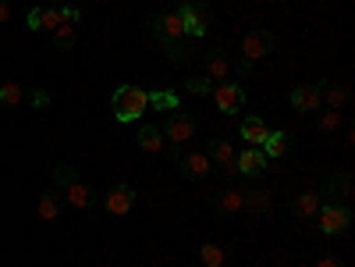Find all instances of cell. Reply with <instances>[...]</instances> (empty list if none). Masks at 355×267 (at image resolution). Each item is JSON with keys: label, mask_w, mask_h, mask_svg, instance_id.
I'll list each match as a JSON object with an SVG mask.
<instances>
[{"label": "cell", "mask_w": 355, "mask_h": 267, "mask_svg": "<svg viewBox=\"0 0 355 267\" xmlns=\"http://www.w3.org/2000/svg\"><path fill=\"white\" fill-rule=\"evenodd\" d=\"M146 107H150V93L142 86H121L114 93V118L117 121H135Z\"/></svg>", "instance_id": "1"}, {"label": "cell", "mask_w": 355, "mask_h": 267, "mask_svg": "<svg viewBox=\"0 0 355 267\" xmlns=\"http://www.w3.org/2000/svg\"><path fill=\"white\" fill-rule=\"evenodd\" d=\"M178 18L185 25V36H206L210 32V8L203 4V0H185V4L178 8Z\"/></svg>", "instance_id": "2"}, {"label": "cell", "mask_w": 355, "mask_h": 267, "mask_svg": "<svg viewBox=\"0 0 355 267\" xmlns=\"http://www.w3.org/2000/svg\"><path fill=\"white\" fill-rule=\"evenodd\" d=\"M153 36L160 39V43H181L185 39V25H181V18H178V11H163V14H157L153 18Z\"/></svg>", "instance_id": "3"}, {"label": "cell", "mask_w": 355, "mask_h": 267, "mask_svg": "<svg viewBox=\"0 0 355 267\" xmlns=\"http://www.w3.org/2000/svg\"><path fill=\"white\" fill-rule=\"evenodd\" d=\"M210 96H214V104H217L224 114H238L242 104H245V89L238 86V82H220V86L210 89Z\"/></svg>", "instance_id": "4"}, {"label": "cell", "mask_w": 355, "mask_h": 267, "mask_svg": "<svg viewBox=\"0 0 355 267\" xmlns=\"http://www.w3.org/2000/svg\"><path fill=\"white\" fill-rule=\"evenodd\" d=\"M317 214H320V232L323 235H341V232H348V224H352V211L345 207V203H341V207H334V203H330V207H320Z\"/></svg>", "instance_id": "5"}, {"label": "cell", "mask_w": 355, "mask_h": 267, "mask_svg": "<svg viewBox=\"0 0 355 267\" xmlns=\"http://www.w3.org/2000/svg\"><path fill=\"white\" fill-rule=\"evenodd\" d=\"M274 32L270 29H253L245 39H242V54H245V61H260V57H266L270 50H274Z\"/></svg>", "instance_id": "6"}, {"label": "cell", "mask_w": 355, "mask_h": 267, "mask_svg": "<svg viewBox=\"0 0 355 267\" xmlns=\"http://www.w3.org/2000/svg\"><path fill=\"white\" fill-rule=\"evenodd\" d=\"M163 136L171 139V147H181V142H189V139L196 136V121H192L189 114H178V111H171V118H167V129H163Z\"/></svg>", "instance_id": "7"}, {"label": "cell", "mask_w": 355, "mask_h": 267, "mask_svg": "<svg viewBox=\"0 0 355 267\" xmlns=\"http://www.w3.org/2000/svg\"><path fill=\"white\" fill-rule=\"evenodd\" d=\"M103 207H107V214H114V217L132 214V207H135V189H132V186H114V189L107 193V200H103Z\"/></svg>", "instance_id": "8"}, {"label": "cell", "mask_w": 355, "mask_h": 267, "mask_svg": "<svg viewBox=\"0 0 355 267\" xmlns=\"http://www.w3.org/2000/svg\"><path fill=\"white\" fill-rule=\"evenodd\" d=\"M235 168H238V175H263L266 171V153L260 147H249V150L235 153Z\"/></svg>", "instance_id": "9"}, {"label": "cell", "mask_w": 355, "mask_h": 267, "mask_svg": "<svg viewBox=\"0 0 355 267\" xmlns=\"http://www.w3.org/2000/svg\"><path fill=\"white\" fill-rule=\"evenodd\" d=\"M291 107L309 114V111H320L323 100H320V86H295L291 89Z\"/></svg>", "instance_id": "10"}, {"label": "cell", "mask_w": 355, "mask_h": 267, "mask_svg": "<svg viewBox=\"0 0 355 267\" xmlns=\"http://www.w3.org/2000/svg\"><path fill=\"white\" fill-rule=\"evenodd\" d=\"M214 207L220 214H238V211H245V193L242 189H220L217 200H214Z\"/></svg>", "instance_id": "11"}, {"label": "cell", "mask_w": 355, "mask_h": 267, "mask_svg": "<svg viewBox=\"0 0 355 267\" xmlns=\"http://www.w3.org/2000/svg\"><path fill=\"white\" fill-rule=\"evenodd\" d=\"M210 168H214V164H210V157H206V153L181 157V175L185 178H206V175H210Z\"/></svg>", "instance_id": "12"}, {"label": "cell", "mask_w": 355, "mask_h": 267, "mask_svg": "<svg viewBox=\"0 0 355 267\" xmlns=\"http://www.w3.org/2000/svg\"><path fill=\"white\" fill-rule=\"evenodd\" d=\"M317 86H320V100L330 111H341L348 104V89L345 86H334V82H317Z\"/></svg>", "instance_id": "13"}, {"label": "cell", "mask_w": 355, "mask_h": 267, "mask_svg": "<svg viewBox=\"0 0 355 267\" xmlns=\"http://www.w3.org/2000/svg\"><path fill=\"white\" fill-rule=\"evenodd\" d=\"M327 193H330V200H341V203H348L352 196H355V186H352V175L348 171H338L330 182H327Z\"/></svg>", "instance_id": "14"}, {"label": "cell", "mask_w": 355, "mask_h": 267, "mask_svg": "<svg viewBox=\"0 0 355 267\" xmlns=\"http://www.w3.org/2000/svg\"><path fill=\"white\" fill-rule=\"evenodd\" d=\"M266 121H260V118H245L242 121V139L249 142V147H263V139H266Z\"/></svg>", "instance_id": "15"}, {"label": "cell", "mask_w": 355, "mask_h": 267, "mask_svg": "<svg viewBox=\"0 0 355 267\" xmlns=\"http://www.w3.org/2000/svg\"><path fill=\"white\" fill-rule=\"evenodd\" d=\"M65 193H68V203H71V207H78V211H86V207H93V203H96V193L89 186H82V182H71Z\"/></svg>", "instance_id": "16"}, {"label": "cell", "mask_w": 355, "mask_h": 267, "mask_svg": "<svg viewBox=\"0 0 355 267\" xmlns=\"http://www.w3.org/2000/svg\"><path fill=\"white\" fill-rule=\"evenodd\" d=\"M260 150L266 153V160L284 157V153H288V132H266V139H263Z\"/></svg>", "instance_id": "17"}, {"label": "cell", "mask_w": 355, "mask_h": 267, "mask_svg": "<svg viewBox=\"0 0 355 267\" xmlns=\"http://www.w3.org/2000/svg\"><path fill=\"white\" fill-rule=\"evenodd\" d=\"M139 147L150 150V153L163 150V132H160L157 125H142V129H139Z\"/></svg>", "instance_id": "18"}, {"label": "cell", "mask_w": 355, "mask_h": 267, "mask_svg": "<svg viewBox=\"0 0 355 267\" xmlns=\"http://www.w3.org/2000/svg\"><path fill=\"white\" fill-rule=\"evenodd\" d=\"M206 157H210V164H231V160H235V150H231V142L214 139L210 150H206Z\"/></svg>", "instance_id": "19"}, {"label": "cell", "mask_w": 355, "mask_h": 267, "mask_svg": "<svg viewBox=\"0 0 355 267\" xmlns=\"http://www.w3.org/2000/svg\"><path fill=\"white\" fill-rule=\"evenodd\" d=\"M291 211H295V217H312V214L320 211V196H317V193H302Z\"/></svg>", "instance_id": "20"}, {"label": "cell", "mask_w": 355, "mask_h": 267, "mask_svg": "<svg viewBox=\"0 0 355 267\" xmlns=\"http://www.w3.org/2000/svg\"><path fill=\"white\" fill-rule=\"evenodd\" d=\"M245 207L253 214H266L270 211V193L266 189H249L245 193Z\"/></svg>", "instance_id": "21"}, {"label": "cell", "mask_w": 355, "mask_h": 267, "mask_svg": "<svg viewBox=\"0 0 355 267\" xmlns=\"http://www.w3.org/2000/svg\"><path fill=\"white\" fill-rule=\"evenodd\" d=\"M227 72H231V65H227L224 54H210V57H206V78H227Z\"/></svg>", "instance_id": "22"}, {"label": "cell", "mask_w": 355, "mask_h": 267, "mask_svg": "<svg viewBox=\"0 0 355 267\" xmlns=\"http://www.w3.org/2000/svg\"><path fill=\"white\" fill-rule=\"evenodd\" d=\"M60 22H65V11H60V8H39V32H54Z\"/></svg>", "instance_id": "23"}, {"label": "cell", "mask_w": 355, "mask_h": 267, "mask_svg": "<svg viewBox=\"0 0 355 267\" xmlns=\"http://www.w3.org/2000/svg\"><path fill=\"white\" fill-rule=\"evenodd\" d=\"M22 100H25L22 86H14V82H4V86H0V104L4 107H18Z\"/></svg>", "instance_id": "24"}, {"label": "cell", "mask_w": 355, "mask_h": 267, "mask_svg": "<svg viewBox=\"0 0 355 267\" xmlns=\"http://www.w3.org/2000/svg\"><path fill=\"white\" fill-rule=\"evenodd\" d=\"M150 107H153V111H167V114H171V111L178 107V96H174V93H167V89L150 93Z\"/></svg>", "instance_id": "25"}, {"label": "cell", "mask_w": 355, "mask_h": 267, "mask_svg": "<svg viewBox=\"0 0 355 267\" xmlns=\"http://www.w3.org/2000/svg\"><path fill=\"white\" fill-rule=\"evenodd\" d=\"M36 211H39V217H43V221H54V217L60 214V200H57L54 193H47L43 200H39V207H36Z\"/></svg>", "instance_id": "26"}, {"label": "cell", "mask_w": 355, "mask_h": 267, "mask_svg": "<svg viewBox=\"0 0 355 267\" xmlns=\"http://www.w3.org/2000/svg\"><path fill=\"white\" fill-rule=\"evenodd\" d=\"M199 257H203L206 267H220V264H224V250H220L217 242H206L203 250H199Z\"/></svg>", "instance_id": "27"}, {"label": "cell", "mask_w": 355, "mask_h": 267, "mask_svg": "<svg viewBox=\"0 0 355 267\" xmlns=\"http://www.w3.org/2000/svg\"><path fill=\"white\" fill-rule=\"evenodd\" d=\"M71 39H75V25H71V22H60V25L54 29V43H57L60 50H68Z\"/></svg>", "instance_id": "28"}, {"label": "cell", "mask_w": 355, "mask_h": 267, "mask_svg": "<svg viewBox=\"0 0 355 267\" xmlns=\"http://www.w3.org/2000/svg\"><path fill=\"white\" fill-rule=\"evenodd\" d=\"M210 89H214V82H210V78H199V75L185 78V93H196V96H210Z\"/></svg>", "instance_id": "29"}, {"label": "cell", "mask_w": 355, "mask_h": 267, "mask_svg": "<svg viewBox=\"0 0 355 267\" xmlns=\"http://www.w3.org/2000/svg\"><path fill=\"white\" fill-rule=\"evenodd\" d=\"M54 182L68 189L71 182H78V178H75V168H71V164H57V168H54Z\"/></svg>", "instance_id": "30"}, {"label": "cell", "mask_w": 355, "mask_h": 267, "mask_svg": "<svg viewBox=\"0 0 355 267\" xmlns=\"http://www.w3.org/2000/svg\"><path fill=\"white\" fill-rule=\"evenodd\" d=\"M320 129H323V132H334V129H341V111H327V114L320 118Z\"/></svg>", "instance_id": "31"}, {"label": "cell", "mask_w": 355, "mask_h": 267, "mask_svg": "<svg viewBox=\"0 0 355 267\" xmlns=\"http://www.w3.org/2000/svg\"><path fill=\"white\" fill-rule=\"evenodd\" d=\"M167 54H171V61H178V65H181V61H189V47H185V39H181V43H171Z\"/></svg>", "instance_id": "32"}, {"label": "cell", "mask_w": 355, "mask_h": 267, "mask_svg": "<svg viewBox=\"0 0 355 267\" xmlns=\"http://www.w3.org/2000/svg\"><path fill=\"white\" fill-rule=\"evenodd\" d=\"M29 104L39 111V107H47V104H50V96H47L43 89H36V93H29Z\"/></svg>", "instance_id": "33"}, {"label": "cell", "mask_w": 355, "mask_h": 267, "mask_svg": "<svg viewBox=\"0 0 355 267\" xmlns=\"http://www.w3.org/2000/svg\"><path fill=\"white\" fill-rule=\"evenodd\" d=\"M60 11H65V22H71V25H78V8H60Z\"/></svg>", "instance_id": "34"}, {"label": "cell", "mask_w": 355, "mask_h": 267, "mask_svg": "<svg viewBox=\"0 0 355 267\" xmlns=\"http://www.w3.org/2000/svg\"><path fill=\"white\" fill-rule=\"evenodd\" d=\"M4 22H11V4H8V0H0V25H4Z\"/></svg>", "instance_id": "35"}, {"label": "cell", "mask_w": 355, "mask_h": 267, "mask_svg": "<svg viewBox=\"0 0 355 267\" xmlns=\"http://www.w3.org/2000/svg\"><path fill=\"white\" fill-rule=\"evenodd\" d=\"M29 29H32V32H39V8H36V11H29Z\"/></svg>", "instance_id": "36"}, {"label": "cell", "mask_w": 355, "mask_h": 267, "mask_svg": "<svg viewBox=\"0 0 355 267\" xmlns=\"http://www.w3.org/2000/svg\"><path fill=\"white\" fill-rule=\"evenodd\" d=\"M317 267H341V260H334V257H320Z\"/></svg>", "instance_id": "37"}]
</instances>
